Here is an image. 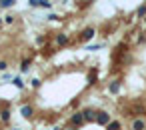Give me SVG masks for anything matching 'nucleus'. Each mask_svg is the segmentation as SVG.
Wrapping results in <instances>:
<instances>
[{
  "mask_svg": "<svg viewBox=\"0 0 146 130\" xmlns=\"http://www.w3.org/2000/svg\"><path fill=\"white\" fill-rule=\"evenodd\" d=\"M66 124H70V126H74V128H78V126H82L84 124V114H82V110H78V112H74L68 120H66Z\"/></svg>",
  "mask_w": 146,
  "mask_h": 130,
  "instance_id": "obj_1",
  "label": "nucleus"
},
{
  "mask_svg": "<svg viewBox=\"0 0 146 130\" xmlns=\"http://www.w3.org/2000/svg\"><path fill=\"white\" fill-rule=\"evenodd\" d=\"M96 36V28H92V26H88V28H84L80 34H78V40L84 44V42H88V40H92Z\"/></svg>",
  "mask_w": 146,
  "mask_h": 130,
  "instance_id": "obj_2",
  "label": "nucleus"
},
{
  "mask_svg": "<svg viewBox=\"0 0 146 130\" xmlns=\"http://www.w3.org/2000/svg\"><path fill=\"white\" fill-rule=\"evenodd\" d=\"M82 114H84V122H96V118H98V110L96 108H84Z\"/></svg>",
  "mask_w": 146,
  "mask_h": 130,
  "instance_id": "obj_3",
  "label": "nucleus"
},
{
  "mask_svg": "<svg viewBox=\"0 0 146 130\" xmlns=\"http://www.w3.org/2000/svg\"><path fill=\"white\" fill-rule=\"evenodd\" d=\"M112 118H110V114L108 112H104V110H98V118H96V122L98 124H104V126H108V122H110Z\"/></svg>",
  "mask_w": 146,
  "mask_h": 130,
  "instance_id": "obj_4",
  "label": "nucleus"
},
{
  "mask_svg": "<svg viewBox=\"0 0 146 130\" xmlns=\"http://www.w3.org/2000/svg\"><path fill=\"white\" fill-rule=\"evenodd\" d=\"M56 44H58V46H68V44H70V38H68V34H64V32L56 34Z\"/></svg>",
  "mask_w": 146,
  "mask_h": 130,
  "instance_id": "obj_5",
  "label": "nucleus"
},
{
  "mask_svg": "<svg viewBox=\"0 0 146 130\" xmlns=\"http://www.w3.org/2000/svg\"><path fill=\"white\" fill-rule=\"evenodd\" d=\"M20 114H22L24 118H32V116H34V106H32V104L22 106V108H20Z\"/></svg>",
  "mask_w": 146,
  "mask_h": 130,
  "instance_id": "obj_6",
  "label": "nucleus"
},
{
  "mask_svg": "<svg viewBox=\"0 0 146 130\" xmlns=\"http://www.w3.org/2000/svg\"><path fill=\"white\" fill-rule=\"evenodd\" d=\"M132 130H146V122H144V118H136V120H132Z\"/></svg>",
  "mask_w": 146,
  "mask_h": 130,
  "instance_id": "obj_7",
  "label": "nucleus"
},
{
  "mask_svg": "<svg viewBox=\"0 0 146 130\" xmlns=\"http://www.w3.org/2000/svg\"><path fill=\"white\" fill-rule=\"evenodd\" d=\"M108 92L118 94V92H120V80H110V84H108Z\"/></svg>",
  "mask_w": 146,
  "mask_h": 130,
  "instance_id": "obj_8",
  "label": "nucleus"
},
{
  "mask_svg": "<svg viewBox=\"0 0 146 130\" xmlns=\"http://www.w3.org/2000/svg\"><path fill=\"white\" fill-rule=\"evenodd\" d=\"M106 130H122V124L118 120H110L108 126H106Z\"/></svg>",
  "mask_w": 146,
  "mask_h": 130,
  "instance_id": "obj_9",
  "label": "nucleus"
},
{
  "mask_svg": "<svg viewBox=\"0 0 146 130\" xmlns=\"http://www.w3.org/2000/svg\"><path fill=\"white\" fill-rule=\"evenodd\" d=\"M34 8H52V2H50V0H38V2H36V6Z\"/></svg>",
  "mask_w": 146,
  "mask_h": 130,
  "instance_id": "obj_10",
  "label": "nucleus"
},
{
  "mask_svg": "<svg viewBox=\"0 0 146 130\" xmlns=\"http://www.w3.org/2000/svg\"><path fill=\"white\" fill-rule=\"evenodd\" d=\"M134 16H136V18H146V4H140Z\"/></svg>",
  "mask_w": 146,
  "mask_h": 130,
  "instance_id": "obj_11",
  "label": "nucleus"
},
{
  "mask_svg": "<svg viewBox=\"0 0 146 130\" xmlns=\"http://www.w3.org/2000/svg\"><path fill=\"white\" fill-rule=\"evenodd\" d=\"M12 84L18 88V90H24V80L20 78V76H16V78H12Z\"/></svg>",
  "mask_w": 146,
  "mask_h": 130,
  "instance_id": "obj_12",
  "label": "nucleus"
},
{
  "mask_svg": "<svg viewBox=\"0 0 146 130\" xmlns=\"http://www.w3.org/2000/svg\"><path fill=\"white\" fill-rule=\"evenodd\" d=\"M14 4H16V0H2V2H0V8H10Z\"/></svg>",
  "mask_w": 146,
  "mask_h": 130,
  "instance_id": "obj_13",
  "label": "nucleus"
},
{
  "mask_svg": "<svg viewBox=\"0 0 146 130\" xmlns=\"http://www.w3.org/2000/svg\"><path fill=\"white\" fill-rule=\"evenodd\" d=\"M28 70H30V60H24L20 66V72H28Z\"/></svg>",
  "mask_w": 146,
  "mask_h": 130,
  "instance_id": "obj_14",
  "label": "nucleus"
},
{
  "mask_svg": "<svg viewBox=\"0 0 146 130\" xmlns=\"http://www.w3.org/2000/svg\"><path fill=\"white\" fill-rule=\"evenodd\" d=\"M102 48V44H88L86 46V50H90V52H94V50H100Z\"/></svg>",
  "mask_w": 146,
  "mask_h": 130,
  "instance_id": "obj_15",
  "label": "nucleus"
},
{
  "mask_svg": "<svg viewBox=\"0 0 146 130\" xmlns=\"http://www.w3.org/2000/svg\"><path fill=\"white\" fill-rule=\"evenodd\" d=\"M30 84H32V88H40V84H42V82H40V78H32V80H30Z\"/></svg>",
  "mask_w": 146,
  "mask_h": 130,
  "instance_id": "obj_16",
  "label": "nucleus"
},
{
  "mask_svg": "<svg viewBox=\"0 0 146 130\" xmlns=\"http://www.w3.org/2000/svg\"><path fill=\"white\" fill-rule=\"evenodd\" d=\"M10 120V110H2V122H8Z\"/></svg>",
  "mask_w": 146,
  "mask_h": 130,
  "instance_id": "obj_17",
  "label": "nucleus"
},
{
  "mask_svg": "<svg viewBox=\"0 0 146 130\" xmlns=\"http://www.w3.org/2000/svg\"><path fill=\"white\" fill-rule=\"evenodd\" d=\"M14 20H16V18H14L12 14H8V16H4V22H6V24H12Z\"/></svg>",
  "mask_w": 146,
  "mask_h": 130,
  "instance_id": "obj_18",
  "label": "nucleus"
},
{
  "mask_svg": "<svg viewBox=\"0 0 146 130\" xmlns=\"http://www.w3.org/2000/svg\"><path fill=\"white\" fill-rule=\"evenodd\" d=\"M46 38H48V36H38V38H36V44H44Z\"/></svg>",
  "mask_w": 146,
  "mask_h": 130,
  "instance_id": "obj_19",
  "label": "nucleus"
},
{
  "mask_svg": "<svg viewBox=\"0 0 146 130\" xmlns=\"http://www.w3.org/2000/svg\"><path fill=\"white\" fill-rule=\"evenodd\" d=\"M48 20H60L58 14H48Z\"/></svg>",
  "mask_w": 146,
  "mask_h": 130,
  "instance_id": "obj_20",
  "label": "nucleus"
},
{
  "mask_svg": "<svg viewBox=\"0 0 146 130\" xmlns=\"http://www.w3.org/2000/svg\"><path fill=\"white\" fill-rule=\"evenodd\" d=\"M6 68H8V64L4 60H0V70H6Z\"/></svg>",
  "mask_w": 146,
  "mask_h": 130,
  "instance_id": "obj_21",
  "label": "nucleus"
},
{
  "mask_svg": "<svg viewBox=\"0 0 146 130\" xmlns=\"http://www.w3.org/2000/svg\"><path fill=\"white\" fill-rule=\"evenodd\" d=\"M36 2H38V0H28V4H30V6H32V8H34V6H36Z\"/></svg>",
  "mask_w": 146,
  "mask_h": 130,
  "instance_id": "obj_22",
  "label": "nucleus"
},
{
  "mask_svg": "<svg viewBox=\"0 0 146 130\" xmlns=\"http://www.w3.org/2000/svg\"><path fill=\"white\" fill-rule=\"evenodd\" d=\"M142 26H144V28H146V18H142Z\"/></svg>",
  "mask_w": 146,
  "mask_h": 130,
  "instance_id": "obj_23",
  "label": "nucleus"
},
{
  "mask_svg": "<svg viewBox=\"0 0 146 130\" xmlns=\"http://www.w3.org/2000/svg\"><path fill=\"white\" fill-rule=\"evenodd\" d=\"M2 24H4V20H2V18H0V26H2Z\"/></svg>",
  "mask_w": 146,
  "mask_h": 130,
  "instance_id": "obj_24",
  "label": "nucleus"
},
{
  "mask_svg": "<svg viewBox=\"0 0 146 130\" xmlns=\"http://www.w3.org/2000/svg\"><path fill=\"white\" fill-rule=\"evenodd\" d=\"M14 130H20V128H14Z\"/></svg>",
  "mask_w": 146,
  "mask_h": 130,
  "instance_id": "obj_25",
  "label": "nucleus"
},
{
  "mask_svg": "<svg viewBox=\"0 0 146 130\" xmlns=\"http://www.w3.org/2000/svg\"><path fill=\"white\" fill-rule=\"evenodd\" d=\"M122 130H124V128H122Z\"/></svg>",
  "mask_w": 146,
  "mask_h": 130,
  "instance_id": "obj_26",
  "label": "nucleus"
}]
</instances>
